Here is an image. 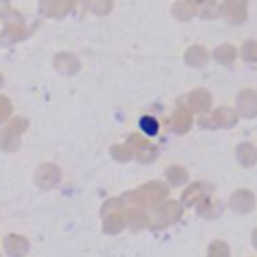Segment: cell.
Returning <instances> with one entry per match:
<instances>
[{
    "label": "cell",
    "instance_id": "1",
    "mask_svg": "<svg viewBox=\"0 0 257 257\" xmlns=\"http://www.w3.org/2000/svg\"><path fill=\"white\" fill-rule=\"evenodd\" d=\"M139 124H141V128H143V133H145V135H157V131H159L157 120H155V118H151V116H143Z\"/></svg>",
    "mask_w": 257,
    "mask_h": 257
}]
</instances>
